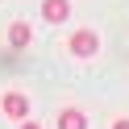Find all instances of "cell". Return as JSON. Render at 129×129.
<instances>
[{"label": "cell", "mask_w": 129, "mask_h": 129, "mask_svg": "<svg viewBox=\"0 0 129 129\" xmlns=\"http://www.w3.org/2000/svg\"><path fill=\"white\" fill-rule=\"evenodd\" d=\"M58 129H87V117L79 108H62L58 112Z\"/></svg>", "instance_id": "277c9868"}, {"label": "cell", "mask_w": 129, "mask_h": 129, "mask_svg": "<svg viewBox=\"0 0 129 129\" xmlns=\"http://www.w3.org/2000/svg\"><path fill=\"white\" fill-rule=\"evenodd\" d=\"M29 38H34V29H29L25 21H17V25H9V42H13V46H29Z\"/></svg>", "instance_id": "5b68a950"}, {"label": "cell", "mask_w": 129, "mask_h": 129, "mask_svg": "<svg viewBox=\"0 0 129 129\" xmlns=\"http://www.w3.org/2000/svg\"><path fill=\"white\" fill-rule=\"evenodd\" d=\"M0 104H4V112H9L13 121H25V117H29V100H25L21 92H4V100H0Z\"/></svg>", "instance_id": "7a4b0ae2"}, {"label": "cell", "mask_w": 129, "mask_h": 129, "mask_svg": "<svg viewBox=\"0 0 129 129\" xmlns=\"http://www.w3.org/2000/svg\"><path fill=\"white\" fill-rule=\"evenodd\" d=\"M112 129H129V121H117V125H112Z\"/></svg>", "instance_id": "52a82bcc"}, {"label": "cell", "mask_w": 129, "mask_h": 129, "mask_svg": "<svg viewBox=\"0 0 129 129\" xmlns=\"http://www.w3.org/2000/svg\"><path fill=\"white\" fill-rule=\"evenodd\" d=\"M17 125H21V129H42V125H34V121H17Z\"/></svg>", "instance_id": "8992f818"}, {"label": "cell", "mask_w": 129, "mask_h": 129, "mask_svg": "<svg viewBox=\"0 0 129 129\" xmlns=\"http://www.w3.org/2000/svg\"><path fill=\"white\" fill-rule=\"evenodd\" d=\"M42 17L50 21V25L67 21V17H71V0H42Z\"/></svg>", "instance_id": "3957f363"}, {"label": "cell", "mask_w": 129, "mask_h": 129, "mask_svg": "<svg viewBox=\"0 0 129 129\" xmlns=\"http://www.w3.org/2000/svg\"><path fill=\"white\" fill-rule=\"evenodd\" d=\"M96 50H100V38H96L92 29H79V34L71 38V54H75V58H92Z\"/></svg>", "instance_id": "6da1fadb"}]
</instances>
